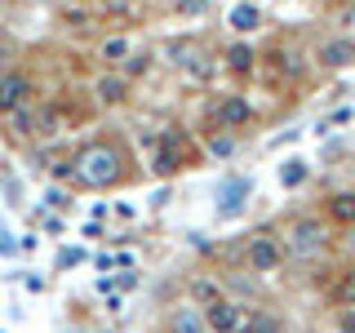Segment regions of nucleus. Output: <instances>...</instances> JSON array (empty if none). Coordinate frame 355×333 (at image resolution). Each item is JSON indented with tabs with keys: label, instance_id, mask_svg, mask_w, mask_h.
Masks as SVG:
<instances>
[{
	"label": "nucleus",
	"instance_id": "1",
	"mask_svg": "<svg viewBox=\"0 0 355 333\" xmlns=\"http://www.w3.org/2000/svg\"><path fill=\"white\" fill-rule=\"evenodd\" d=\"M76 178H80L85 187H116L120 178H125V155H120L116 142H85L80 151H76Z\"/></svg>",
	"mask_w": 355,
	"mask_h": 333
},
{
	"label": "nucleus",
	"instance_id": "2",
	"mask_svg": "<svg viewBox=\"0 0 355 333\" xmlns=\"http://www.w3.org/2000/svg\"><path fill=\"white\" fill-rule=\"evenodd\" d=\"M284 249L293 253V258H320L324 253V227H320L315 218H297L293 227L284 231Z\"/></svg>",
	"mask_w": 355,
	"mask_h": 333
},
{
	"label": "nucleus",
	"instance_id": "3",
	"mask_svg": "<svg viewBox=\"0 0 355 333\" xmlns=\"http://www.w3.org/2000/svg\"><path fill=\"white\" fill-rule=\"evenodd\" d=\"M244 262H249V271L266 275V271H275V266L284 262V244L275 240L271 231H258V236L249 240V249H244Z\"/></svg>",
	"mask_w": 355,
	"mask_h": 333
},
{
	"label": "nucleus",
	"instance_id": "4",
	"mask_svg": "<svg viewBox=\"0 0 355 333\" xmlns=\"http://www.w3.org/2000/svg\"><path fill=\"white\" fill-rule=\"evenodd\" d=\"M31 94H36L31 76H22V71H5V76H0V116H14L18 107H27V103H31Z\"/></svg>",
	"mask_w": 355,
	"mask_h": 333
},
{
	"label": "nucleus",
	"instance_id": "5",
	"mask_svg": "<svg viewBox=\"0 0 355 333\" xmlns=\"http://www.w3.org/2000/svg\"><path fill=\"white\" fill-rule=\"evenodd\" d=\"M129 89H133V80L125 71H103L94 80V98L103 107H120V103H129Z\"/></svg>",
	"mask_w": 355,
	"mask_h": 333
},
{
	"label": "nucleus",
	"instance_id": "6",
	"mask_svg": "<svg viewBox=\"0 0 355 333\" xmlns=\"http://www.w3.org/2000/svg\"><path fill=\"white\" fill-rule=\"evenodd\" d=\"M214 120H218L222 129H244V125H249V120H253V103H249V98H244V94H227V98H222V103H218Z\"/></svg>",
	"mask_w": 355,
	"mask_h": 333
},
{
	"label": "nucleus",
	"instance_id": "7",
	"mask_svg": "<svg viewBox=\"0 0 355 333\" xmlns=\"http://www.w3.org/2000/svg\"><path fill=\"white\" fill-rule=\"evenodd\" d=\"M240 320H244V311H240L236 302H227V298H214V302L205 307V325H209V333H236Z\"/></svg>",
	"mask_w": 355,
	"mask_h": 333
},
{
	"label": "nucleus",
	"instance_id": "8",
	"mask_svg": "<svg viewBox=\"0 0 355 333\" xmlns=\"http://www.w3.org/2000/svg\"><path fill=\"white\" fill-rule=\"evenodd\" d=\"M315 62L324 67V71H338V67H351L355 62V40L351 36H333L315 49Z\"/></svg>",
	"mask_w": 355,
	"mask_h": 333
},
{
	"label": "nucleus",
	"instance_id": "9",
	"mask_svg": "<svg viewBox=\"0 0 355 333\" xmlns=\"http://www.w3.org/2000/svg\"><path fill=\"white\" fill-rule=\"evenodd\" d=\"M155 173H178L182 169V138H178V133H164L160 138V147H155V164H151Z\"/></svg>",
	"mask_w": 355,
	"mask_h": 333
},
{
	"label": "nucleus",
	"instance_id": "10",
	"mask_svg": "<svg viewBox=\"0 0 355 333\" xmlns=\"http://www.w3.org/2000/svg\"><path fill=\"white\" fill-rule=\"evenodd\" d=\"M244 196H249V178H227V182H222V191H218V214L222 218L240 214V209H244Z\"/></svg>",
	"mask_w": 355,
	"mask_h": 333
},
{
	"label": "nucleus",
	"instance_id": "11",
	"mask_svg": "<svg viewBox=\"0 0 355 333\" xmlns=\"http://www.w3.org/2000/svg\"><path fill=\"white\" fill-rule=\"evenodd\" d=\"M227 27L236 31V36H249V31L262 27V9L249 5V0H244V5H231V9H227Z\"/></svg>",
	"mask_w": 355,
	"mask_h": 333
},
{
	"label": "nucleus",
	"instance_id": "12",
	"mask_svg": "<svg viewBox=\"0 0 355 333\" xmlns=\"http://www.w3.org/2000/svg\"><path fill=\"white\" fill-rule=\"evenodd\" d=\"M222 62H227V71H231V76H249L253 67H258V53H253L244 40H231L227 49H222Z\"/></svg>",
	"mask_w": 355,
	"mask_h": 333
},
{
	"label": "nucleus",
	"instance_id": "13",
	"mask_svg": "<svg viewBox=\"0 0 355 333\" xmlns=\"http://www.w3.org/2000/svg\"><path fill=\"white\" fill-rule=\"evenodd\" d=\"M169 333H209V325L196 307H178L169 316Z\"/></svg>",
	"mask_w": 355,
	"mask_h": 333
},
{
	"label": "nucleus",
	"instance_id": "14",
	"mask_svg": "<svg viewBox=\"0 0 355 333\" xmlns=\"http://www.w3.org/2000/svg\"><path fill=\"white\" fill-rule=\"evenodd\" d=\"M236 333H280V320H275L271 311H244Z\"/></svg>",
	"mask_w": 355,
	"mask_h": 333
},
{
	"label": "nucleus",
	"instance_id": "15",
	"mask_svg": "<svg viewBox=\"0 0 355 333\" xmlns=\"http://www.w3.org/2000/svg\"><path fill=\"white\" fill-rule=\"evenodd\" d=\"M329 214L342 222V227H355V191H338L329 196Z\"/></svg>",
	"mask_w": 355,
	"mask_h": 333
},
{
	"label": "nucleus",
	"instance_id": "16",
	"mask_svg": "<svg viewBox=\"0 0 355 333\" xmlns=\"http://www.w3.org/2000/svg\"><path fill=\"white\" fill-rule=\"evenodd\" d=\"M98 58L111 62V67H125V58H129V40H125V36H111V40H103Z\"/></svg>",
	"mask_w": 355,
	"mask_h": 333
},
{
	"label": "nucleus",
	"instance_id": "17",
	"mask_svg": "<svg viewBox=\"0 0 355 333\" xmlns=\"http://www.w3.org/2000/svg\"><path fill=\"white\" fill-rule=\"evenodd\" d=\"M178 14L182 18H209L214 14V0H178Z\"/></svg>",
	"mask_w": 355,
	"mask_h": 333
},
{
	"label": "nucleus",
	"instance_id": "18",
	"mask_svg": "<svg viewBox=\"0 0 355 333\" xmlns=\"http://www.w3.org/2000/svg\"><path fill=\"white\" fill-rule=\"evenodd\" d=\"M280 182H284V187H297V182H306V160H288L284 169H280Z\"/></svg>",
	"mask_w": 355,
	"mask_h": 333
},
{
	"label": "nucleus",
	"instance_id": "19",
	"mask_svg": "<svg viewBox=\"0 0 355 333\" xmlns=\"http://www.w3.org/2000/svg\"><path fill=\"white\" fill-rule=\"evenodd\" d=\"M338 302H347V307H355V266L347 275H342L338 280Z\"/></svg>",
	"mask_w": 355,
	"mask_h": 333
},
{
	"label": "nucleus",
	"instance_id": "20",
	"mask_svg": "<svg viewBox=\"0 0 355 333\" xmlns=\"http://www.w3.org/2000/svg\"><path fill=\"white\" fill-rule=\"evenodd\" d=\"M191 293H196L200 302L209 307V302H214V298H218V284H214V280H196V284H191Z\"/></svg>",
	"mask_w": 355,
	"mask_h": 333
},
{
	"label": "nucleus",
	"instance_id": "21",
	"mask_svg": "<svg viewBox=\"0 0 355 333\" xmlns=\"http://www.w3.org/2000/svg\"><path fill=\"white\" fill-rule=\"evenodd\" d=\"M209 151H214V155H231V151H236V138H231V133H218V138L209 142Z\"/></svg>",
	"mask_w": 355,
	"mask_h": 333
},
{
	"label": "nucleus",
	"instance_id": "22",
	"mask_svg": "<svg viewBox=\"0 0 355 333\" xmlns=\"http://www.w3.org/2000/svg\"><path fill=\"white\" fill-rule=\"evenodd\" d=\"M338 329H342V333H355V307H351V311H342V316H338Z\"/></svg>",
	"mask_w": 355,
	"mask_h": 333
},
{
	"label": "nucleus",
	"instance_id": "23",
	"mask_svg": "<svg viewBox=\"0 0 355 333\" xmlns=\"http://www.w3.org/2000/svg\"><path fill=\"white\" fill-rule=\"evenodd\" d=\"M62 266H71V262H80V249H62V258H58Z\"/></svg>",
	"mask_w": 355,
	"mask_h": 333
},
{
	"label": "nucleus",
	"instance_id": "24",
	"mask_svg": "<svg viewBox=\"0 0 355 333\" xmlns=\"http://www.w3.org/2000/svg\"><path fill=\"white\" fill-rule=\"evenodd\" d=\"M67 333H71V329H67Z\"/></svg>",
	"mask_w": 355,
	"mask_h": 333
}]
</instances>
